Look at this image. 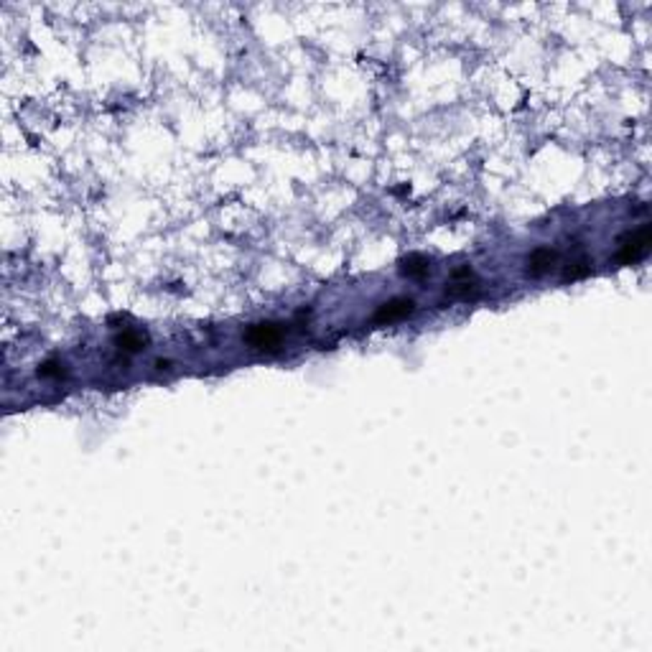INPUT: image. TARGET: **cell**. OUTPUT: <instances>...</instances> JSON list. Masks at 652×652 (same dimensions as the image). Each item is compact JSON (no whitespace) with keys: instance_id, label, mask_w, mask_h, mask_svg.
I'll list each match as a JSON object with an SVG mask.
<instances>
[{"instance_id":"3957f363","label":"cell","mask_w":652,"mask_h":652,"mask_svg":"<svg viewBox=\"0 0 652 652\" xmlns=\"http://www.w3.org/2000/svg\"><path fill=\"white\" fill-rule=\"evenodd\" d=\"M413 311H416V301H413V298H393V301H387V304H382L380 309L374 311L372 321L374 324H395V321L408 319Z\"/></svg>"},{"instance_id":"6da1fadb","label":"cell","mask_w":652,"mask_h":652,"mask_svg":"<svg viewBox=\"0 0 652 652\" xmlns=\"http://www.w3.org/2000/svg\"><path fill=\"white\" fill-rule=\"evenodd\" d=\"M647 247H650V224H642V227L632 229V232H627L622 237L617 260H619L622 265L637 263V260L647 253Z\"/></svg>"},{"instance_id":"8992f818","label":"cell","mask_w":652,"mask_h":652,"mask_svg":"<svg viewBox=\"0 0 652 652\" xmlns=\"http://www.w3.org/2000/svg\"><path fill=\"white\" fill-rule=\"evenodd\" d=\"M400 270H403V275H425L428 273V260L423 255H408L400 263Z\"/></svg>"},{"instance_id":"5b68a950","label":"cell","mask_w":652,"mask_h":652,"mask_svg":"<svg viewBox=\"0 0 652 652\" xmlns=\"http://www.w3.org/2000/svg\"><path fill=\"white\" fill-rule=\"evenodd\" d=\"M115 342L120 344V349H125V352H140V349L146 347L148 336L140 334V331H133V329H125L122 334H118V339Z\"/></svg>"},{"instance_id":"52a82bcc","label":"cell","mask_w":652,"mask_h":652,"mask_svg":"<svg viewBox=\"0 0 652 652\" xmlns=\"http://www.w3.org/2000/svg\"><path fill=\"white\" fill-rule=\"evenodd\" d=\"M64 374V365L59 360H49L38 367V377H62Z\"/></svg>"},{"instance_id":"277c9868","label":"cell","mask_w":652,"mask_h":652,"mask_svg":"<svg viewBox=\"0 0 652 652\" xmlns=\"http://www.w3.org/2000/svg\"><path fill=\"white\" fill-rule=\"evenodd\" d=\"M556 260H558L556 250H551V247H538V250L527 258V270H530V275H543L545 270H551Z\"/></svg>"},{"instance_id":"7a4b0ae2","label":"cell","mask_w":652,"mask_h":652,"mask_svg":"<svg viewBox=\"0 0 652 652\" xmlns=\"http://www.w3.org/2000/svg\"><path fill=\"white\" fill-rule=\"evenodd\" d=\"M280 339H283V331L278 329V324H253L245 331V342L253 349H263V352L275 349Z\"/></svg>"}]
</instances>
